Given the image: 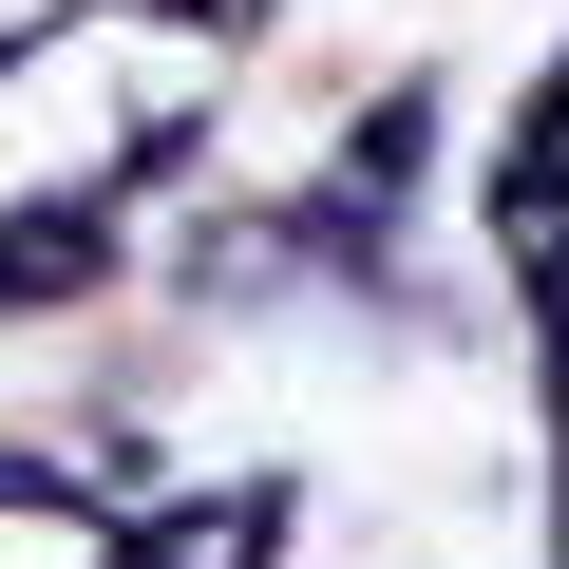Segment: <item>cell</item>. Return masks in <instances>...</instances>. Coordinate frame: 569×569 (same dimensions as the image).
<instances>
[{"mask_svg":"<svg viewBox=\"0 0 569 569\" xmlns=\"http://www.w3.org/2000/svg\"><path fill=\"white\" fill-rule=\"evenodd\" d=\"M190 96H209V39L152 20V0H77V20L0 39V284L58 266V247H96L114 190H133V152Z\"/></svg>","mask_w":569,"mask_h":569,"instance_id":"6da1fadb","label":"cell"},{"mask_svg":"<svg viewBox=\"0 0 569 569\" xmlns=\"http://www.w3.org/2000/svg\"><path fill=\"white\" fill-rule=\"evenodd\" d=\"M0 569H133V512L77 475H0Z\"/></svg>","mask_w":569,"mask_h":569,"instance_id":"7a4b0ae2","label":"cell"},{"mask_svg":"<svg viewBox=\"0 0 569 569\" xmlns=\"http://www.w3.org/2000/svg\"><path fill=\"white\" fill-rule=\"evenodd\" d=\"M39 20H77V0H0V39H39Z\"/></svg>","mask_w":569,"mask_h":569,"instance_id":"3957f363","label":"cell"}]
</instances>
